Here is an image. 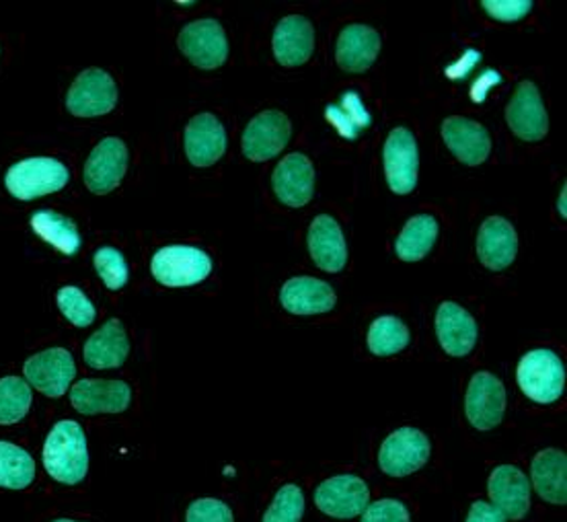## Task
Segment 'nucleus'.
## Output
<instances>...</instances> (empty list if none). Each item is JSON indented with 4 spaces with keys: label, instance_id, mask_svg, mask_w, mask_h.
I'll return each instance as SVG.
<instances>
[{
    "label": "nucleus",
    "instance_id": "nucleus-23",
    "mask_svg": "<svg viewBox=\"0 0 567 522\" xmlns=\"http://www.w3.org/2000/svg\"><path fill=\"white\" fill-rule=\"evenodd\" d=\"M475 247L485 268L502 272L512 266L518 254L516 228L502 216H489L480 228Z\"/></svg>",
    "mask_w": 567,
    "mask_h": 522
},
{
    "label": "nucleus",
    "instance_id": "nucleus-1",
    "mask_svg": "<svg viewBox=\"0 0 567 522\" xmlns=\"http://www.w3.org/2000/svg\"><path fill=\"white\" fill-rule=\"evenodd\" d=\"M43 469L52 480L79 485L89 473V447L83 426L74 420L58 422L43 442Z\"/></svg>",
    "mask_w": 567,
    "mask_h": 522
},
{
    "label": "nucleus",
    "instance_id": "nucleus-43",
    "mask_svg": "<svg viewBox=\"0 0 567 522\" xmlns=\"http://www.w3.org/2000/svg\"><path fill=\"white\" fill-rule=\"evenodd\" d=\"M52 522H83V521H74V519H58V521Z\"/></svg>",
    "mask_w": 567,
    "mask_h": 522
},
{
    "label": "nucleus",
    "instance_id": "nucleus-36",
    "mask_svg": "<svg viewBox=\"0 0 567 522\" xmlns=\"http://www.w3.org/2000/svg\"><path fill=\"white\" fill-rule=\"evenodd\" d=\"M302 514H305L302 490L295 483H286L271 500L270 509L266 510L261 522H300Z\"/></svg>",
    "mask_w": 567,
    "mask_h": 522
},
{
    "label": "nucleus",
    "instance_id": "nucleus-4",
    "mask_svg": "<svg viewBox=\"0 0 567 522\" xmlns=\"http://www.w3.org/2000/svg\"><path fill=\"white\" fill-rule=\"evenodd\" d=\"M156 283L167 288H185L202 284L213 272V259L192 245H167L156 252L151 262Z\"/></svg>",
    "mask_w": 567,
    "mask_h": 522
},
{
    "label": "nucleus",
    "instance_id": "nucleus-19",
    "mask_svg": "<svg viewBox=\"0 0 567 522\" xmlns=\"http://www.w3.org/2000/svg\"><path fill=\"white\" fill-rule=\"evenodd\" d=\"M487 494L492 504L511 521H523L530 510V483L518 467H496L487 481Z\"/></svg>",
    "mask_w": 567,
    "mask_h": 522
},
{
    "label": "nucleus",
    "instance_id": "nucleus-30",
    "mask_svg": "<svg viewBox=\"0 0 567 522\" xmlns=\"http://www.w3.org/2000/svg\"><path fill=\"white\" fill-rule=\"evenodd\" d=\"M31 228L40 235L48 245L56 247L62 254L74 255L81 247V233L71 218L52 211H38L31 221Z\"/></svg>",
    "mask_w": 567,
    "mask_h": 522
},
{
    "label": "nucleus",
    "instance_id": "nucleus-42",
    "mask_svg": "<svg viewBox=\"0 0 567 522\" xmlns=\"http://www.w3.org/2000/svg\"><path fill=\"white\" fill-rule=\"evenodd\" d=\"M567 187L564 185V190H561V194H559V202H557V208H559V214L566 218L567 216Z\"/></svg>",
    "mask_w": 567,
    "mask_h": 522
},
{
    "label": "nucleus",
    "instance_id": "nucleus-5",
    "mask_svg": "<svg viewBox=\"0 0 567 522\" xmlns=\"http://www.w3.org/2000/svg\"><path fill=\"white\" fill-rule=\"evenodd\" d=\"M117 98V85L110 72L86 69L74 79L64 103L74 117H101L114 112Z\"/></svg>",
    "mask_w": 567,
    "mask_h": 522
},
{
    "label": "nucleus",
    "instance_id": "nucleus-39",
    "mask_svg": "<svg viewBox=\"0 0 567 522\" xmlns=\"http://www.w3.org/2000/svg\"><path fill=\"white\" fill-rule=\"evenodd\" d=\"M487 14L502 23H514L525 19L530 13L533 2L530 0H485L482 4Z\"/></svg>",
    "mask_w": 567,
    "mask_h": 522
},
{
    "label": "nucleus",
    "instance_id": "nucleus-31",
    "mask_svg": "<svg viewBox=\"0 0 567 522\" xmlns=\"http://www.w3.org/2000/svg\"><path fill=\"white\" fill-rule=\"evenodd\" d=\"M35 481V461L23 447L0 440V488L28 490Z\"/></svg>",
    "mask_w": 567,
    "mask_h": 522
},
{
    "label": "nucleus",
    "instance_id": "nucleus-8",
    "mask_svg": "<svg viewBox=\"0 0 567 522\" xmlns=\"http://www.w3.org/2000/svg\"><path fill=\"white\" fill-rule=\"evenodd\" d=\"M384 177L398 196L412 194L420 173V151L412 130L395 127L386 136L383 149Z\"/></svg>",
    "mask_w": 567,
    "mask_h": 522
},
{
    "label": "nucleus",
    "instance_id": "nucleus-37",
    "mask_svg": "<svg viewBox=\"0 0 567 522\" xmlns=\"http://www.w3.org/2000/svg\"><path fill=\"white\" fill-rule=\"evenodd\" d=\"M185 522H235V514L223 500L199 498L189 504Z\"/></svg>",
    "mask_w": 567,
    "mask_h": 522
},
{
    "label": "nucleus",
    "instance_id": "nucleus-25",
    "mask_svg": "<svg viewBox=\"0 0 567 522\" xmlns=\"http://www.w3.org/2000/svg\"><path fill=\"white\" fill-rule=\"evenodd\" d=\"M128 331L120 319L105 321L85 344V365L93 370H112L124 367L128 360Z\"/></svg>",
    "mask_w": 567,
    "mask_h": 522
},
{
    "label": "nucleus",
    "instance_id": "nucleus-14",
    "mask_svg": "<svg viewBox=\"0 0 567 522\" xmlns=\"http://www.w3.org/2000/svg\"><path fill=\"white\" fill-rule=\"evenodd\" d=\"M71 403L83 416L124 413L132 403V387L120 379H83L72 385Z\"/></svg>",
    "mask_w": 567,
    "mask_h": 522
},
{
    "label": "nucleus",
    "instance_id": "nucleus-6",
    "mask_svg": "<svg viewBox=\"0 0 567 522\" xmlns=\"http://www.w3.org/2000/svg\"><path fill=\"white\" fill-rule=\"evenodd\" d=\"M177 48L202 71L220 69L227 62L230 50L227 33L216 19H198L187 23L177 38Z\"/></svg>",
    "mask_w": 567,
    "mask_h": 522
},
{
    "label": "nucleus",
    "instance_id": "nucleus-17",
    "mask_svg": "<svg viewBox=\"0 0 567 522\" xmlns=\"http://www.w3.org/2000/svg\"><path fill=\"white\" fill-rule=\"evenodd\" d=\"M440 132L449 151L467 167H480L492 155V136L487 127L468 117H446Z\"/></svg>",
    "mask_w": 567,
    "mask_h": 522
},
{
    "label": "nucleus",
    "instance_id": "nucleus-22",
    "mask_svg": "<svg viewBox=\"0 0 567 522\" xmlns=\"http://www.w3.org/2000/svg\"><path fill=\"white\" fill-rule=\"evenodd\" d=\"M309 254L317 268L338 274L348 264V245L338 221L329 214H321L309 226Z\"/></svg>",
    "mask_w": 567,
    "mask_h": 522
},
{
    "label": "nucleus",
    "instance_id": "nucleus-13",
    "mask_svg": "<svg viewBox=\"0 0 567 522\" xmlns=\"http://www.w3.org/2000/svg\"><path fill=\"white\" fill-rule=\"evenodd\" d=\"M128 171V146L124 141L107 136L91 151L85 163V185L91 194L105 196L122 184Z\"/></svg>",
    "mask_w": 567,
    "mask_h": 522
},
{
    "label": "nucleus",
    "instance_id": "nucleus-12",
    "mask_svg": "<svg viewBox=\"0 0 567 522\" xmlns=\"http://www.w3.org/2000/svg\"><path fill=\"white\" fill-rule=\"evenodd\" d=\"M506 411V387L494 372H475L468 382L465 397V413L473 428L494 430L504 420Z\"/></svg>",
    "mask_w": 567,
    "mask_h": 522
},
{
    "label": "nucleus",
    "instance_id": "nucleus-7",
    "mask_svg": "<svg viewBox=\"0 0 567 522\" xmlns=\"http://www.w3.org/2000/svg\"><path fill=\"white\" fill-rule=\"evenodd\" d=\"M430 440L422 430L405 426L389 434L379 451V467L389 478H408L430 459Z\"/></svg>",
    "mask_w": 567,
    "mask_h": 522
},
{
    "label": "nucleus",
    "instance_id": "nucleus-38",
    "mask_svg": "<svg viewBox=\"0 0 567 522\" xmlns=\"http://www.w3.org/2000/svg\"><path fill=\"white\" fill-rule=\"evenodd\" d=\"M360 522H412V516L403 502L386 498V500L369 504L362 512Z\"/></svg>",
    "mask_w": 567,
    "mask_h": 522
},
{
    "label": "nucleus",
    "instance_id": "nucleus-9",
    "mask_svg": "<svg viewBox=\"0 0 567 522\" xmlns=\"http://www.w3.org/2000/svg\"><path fill=\"white\" fill-rule=\"evenodd\" d=\"M292 136L288 115L278 110L257 113L243 132L241 151L254 163L270 161L280 155Z\"/></svg>",
    "mask_w": 567,
    "mask_h": 522
},
{
    "label": "nucleus",
    "instance_id": "nucleus-20",
    "mask_svg": "<svg viewBox=\"0 0 567 522\" xmlns=\"http://www.w3.org/2000/svg\"><path fill=\"white\" fill-rule=\"evenodd\" d=\"M271 50L286 69H297L311 60L315 52V28L302 14H288L274 29Z\"/></svg>",
    "mask_w": 567,
    "mask_h": 522
},
{
    "label": "nucleus",
    "instance_id": "nucleus-15",
    "mask_svg": "<svg viewBox=\"0 0 567 522\" xmlns=\"http://www.w3.org/2000/svg\"><path fill=\"white\" fill-rule=\"evenodd\" d=\"M184 149L194 167H213L227 153V130L214 113H198L185 126Z\"/></svg>",
    "mask_w": 567,
    "mask_h": 522
},
{
    "label": "nucleus",
    "instance_id": "nucleus-10",
    "mask_svg": "<svg viewBox=\"0 0 567 522\" xmlns=\"http://www.w3.org/2000/svg\"><path fill=\"white\" fill-rule=\"evenodd\" d=\"M23 375L29 387L38 389L45 397L58 399L71 389L76 377V365L69 350L50 348L28 358L23 365Z\"/></svg>",
    "mask_w": 567,
    "mask_h": 522
},
{
    "label": "nucleus",
    "instance_id": "nucleus-16",
    "mask_svg": "<svg viewBox=\"0 0 567 522\" xmlns=\"http://www.w3.org/2000/svg\"><path fill=\"white\" fill-rule=\"evenodd\" d=\"M506 122L512 132L526 142H539L549 132V117L540 98L539 86L523 81L506 108Z\"/></svg>",
    "mask_w": 567,
    "mask_h": 522
},
{
    "label": "nucleus",
    "instance_id": "nucleus-21",
    "mask_svg": "<svg viewBox=\"0 0 567 522\" xmlns=\"http://www.w3.org/2000/svg\"><path fill=\"white\" fill-rule=\"evenodd\" d=\"M436 336L444 352L454 358H463L473 352L480 339V327L471 313L446 300L436 311Z\"/></svg>",
    "mask_w": 567,
    "mask_h": 522
},
{
    "label": "nucleus",
    "instance_id": "nucleus-35",
    "mask_svg": "<svg viewBox=\"0 0 567 522\" xmlns=\"http://www.w3.org/2000/svg\"><path fill=\"white\" fill-rule=\"evenodd\" d=\"M93 266L107 290H122L128 284L130 269L126 257L115 247H101L93 254Z\"/></svg>",
    "mask_w": 567,
    "mask_h": 522
},
{
    "label": "nucleus",
    "instance_id": "nucleus-40",
    "mask_svg": "<svg viewBox=\"0 0 567 522\" xmlns=\"http://www.w3.org/2000/svg\"><path fill=\"white\" fill-rule=\"evenodd\" d=\"M508 519L499 512V510L494 506V504H489V502H483V500H477V502H473L471 504V510H468L467 521L465 522H506Z\"/></svg>",
    "mask_w": 567,
    "mask_h": 522
},
{
    "label": "nucleus",
    "instance_id": "nucleus-28",
    "mask_svg": "<svg viewBox=\"0 0 567 522\" xmlns=\"http://www.w3.org/2000/svg\"><path fill=\"white\" fill-rule=\"evenodd\" d=\"M440 235L439 218L434 214H417L410 218L395 240V254L401 262L415 264L424 259L436 245Z\"/></svg>",
    "mask_w": 567,
    "mask_h": 522
},
{
    "label": "nucleus",
    "instance_id": "nucleus-32",
    "mask_svg": "<svg viewBox=\"0 0 567 522\" xmlns=\"http://www.w3.org/2000/svg\"><path fill=\"white\" fill-rule=\"evenodd\" d=\"M410 329L399 317L383 315L374 319L369 329V350L374 356H395L410 346Z\"/></svg>",
    "mask_w": 567,
    "mask_h": 522
},
{
    "label": "nucleus",
    "instance_id": "nucleus-29",
    "mask_svg": "<svg viewBox=\"0 0 567 522\" xmlns=\"http://www.w3.org/2000/svg\"><path fill=\"white\" fill-rule=\"evenodd\" d=\"M326 120L348 141H355L372 124L369 110L355 91H346L338 103L327 105Z\"/></svg>",
    "mask_w": 567,
    "mask_h": 522
},
{
    "label": "nucleus",
    "instance_id": "nucleus-24",
    "mask_svg": "<svg viewBox=\"0 0 567 522\" xmlns=\"http://www.w3.org/2000/svg\"><path fill=\"white\" fill-rule=\"evenodd\" d=\"M280 303H282L284 311L290 315H326L331 311L338 303L336 290L311 276H298L290 278L284 284L280 290Z\"/></svg>",
    "mask_w": 567,
    "mask_h": 522
},
{
    "label": "nucleus",
    "instance_id": "nucleus-27",
    "mask_svg": "<svg viewBox=\"0 0 567 522\" xmlns=\"http://www.w3.org/2000/svg\"><path fill=\"white\" fill-rule=\"evenodd\" d=\"M530 478L540 500L566 506L567 504V457L557 449L540 451L530 465Z\"/></svg>",
    "mask_w": 567,
    "mask_h": 522
},
{
    "label": "nucleus",
    "instance_id": "nucleus-2",
    "mask_svg": "<svg viewBox=\"0 0 567 522\" xmlns=\"http://www.w3.org/2000/svg\"><path fill=\"white\" fill-rule=\"evenodd\" d=\"M71 182L69 167L50 156H31L14 163L4 175L7 192L21 202L43 198L64 190Z\"/></svg>",
    "mask_w": 567,
    "mask_h": 522
},
{
    "label": "nucleus",
    "instance_id": "nucleus-11",
    "mask_svg": "<svg viewBox=\"0 0 567 522\" xmlns=\"http://www.w3.org/2000/svg\"><path fill=\"white\" fill-rule=\"evenodd\" d=\"M370 490L358 475H336L315 490V504L327 516L350 521L369 506Z\"/></svg>",
    "mask_w": 567,
    "mask_h": 522
},
{
    "label": "nucleus",
    "instance_id": "nucleus-3",
    "mask_svg": "<svg viewBox=\"0 0 567 522\" xmlns=\"http://www.w3.org/2000/svg\"><path fill=\"white\" fill-rule=\"evenodd\" d=\"M518 387L535 403L549 406L564 396L566 367L564 360L549 348L525 354L516 370Z\"/></svg>",
    "mask_w": 567,
    "mask_h": 522
},
{
    "label": "nucleus",
    "instance_id": "nucleus-41",
    "mask_svg": "<svg viewBox=\"0 0 567 522\" xmlns=\"http://www.w3.org/2000/svg\"><path fill=\"white\" fill-rule=\"evenodd\" d=\"M499 85V74L497 72H485L482 79L477 81V85L473 86V91H471V95H473V101H483L485 100V93H487V89L489 86Z\"/></svg>",
    "mask_w": 567,
    "mask_h": 522
},
{
    "label": "nucleus",
    "instance_id": "nucleus-18",
    "mask_svg": "<svg viewBox=\"0 0 567 522\" xmlns=\"http://www.w3.org/2000/svg\"><path fill=\"white\" fill-rule=\"evenodd\" d=\"M271 185L276 198L288 208H302L315 194V167L311 158L302 153L284 156L274 170Z\"/></svg>",
    "mask_w": 567,
    "mask_h": 522
},
{
    "label": "nucleus",
    "instance_id": "nucleus-33",
    "mask_svg": "<svg viewBox=\"0 0 567 522\" xmlns=\"http://www.w3.org/2000/svg\"><path fill=\"white\" fill-rule=\"evenodd\" d=\"M31 387L21 377L0 379V426L19 423L31 410Z\"/></svg>",
    "mask_w": 567,
    "mask_h": 522
},
{
    "label": "nucleus",
    "instance_id": "nucleus-34",
    "mask_svg": "<svg viewBox=\"0 0 567 522\" xmlns=\"http://www.w3.org/2000/svg\"><path fill=\"white\" fill-rule=\"evenodd\" d=\"M58 309L74 327H89L97 317V309L91 298L76 286H62L56 295Z\"/></svg>",
    "mask_w": 567,
    "mask_h": 522
},
{
    "label": "nucleus",
    "instance_id": "nucleus-26",
    "mask_svg": "<svg viewBox=\"0 0 567 522\" xmlns=\"http://www.w3.org/2000/svg\"><path fill=\"white\" fill-rule=\"evenodd\" d=\"M381 52V35L377 29L369 25L352 23L341 29L338 45H336V60L340 69L348 72L369 71Z\"/></svg>",
    "mask_w": 567,
    "mask_h": 522
}]
</instances>
